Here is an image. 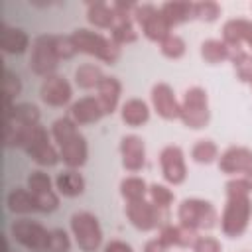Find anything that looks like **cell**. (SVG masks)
Returning a JSON list of instances; mask_svg holds the SVG:
<instances>
[{"label":"cell","instance_id":"cell-25","mask_svg":"<svg viewBox=\"0 0 252 252\" xmlns=\"http://www.w3.org/2000/svg\"><path fill=\"white\" fill-rule=\"evenodd\" d=\"M8 209L12 213H20V215L37 211L33 195L30 193V189H14V191H10L8 193Z\"/></svg>","mask_w":252,"mask_h":252},{"label":"cell","instance_id":"cell-35","mask_svg":"<svg viewBox=\"0 0 252 252\" xmlns=\"http://www.w3.org/2000/svg\"><path fill=\"white\" fill-rule=\"evenodd\" d=\"M148 191H150V199H152V203H154L158 209L167 211L169 205L173 203V193H171L165 185H158V183H154V185H150Z\"/></svg>","mask_w":252,"mask_h":252},{"label":"cell","instance_id":"cell-21","mask_svg":"<svg viewBox=\"0 0 252 252\" xmlns=\"http://www.w3.org/2000/svg\"><path fill=\"white\" fill-rule=\"evenodd\" d=\"M87 20L96 26V28H112L116 22V14L112 10V6L104 4V2H91L87 6Z\"/></svg>","mask_w":252,"mask_h":252},{"label":"cell","instance_id":"cell-30","mask_svg":"<svg viewBox=\"0 0 252 252\" xmlns=\"http://www.w3.org/2000/svg\"><path fill=\"white\" fill-rule=\"evenodd\" d=\"M146 191H148L146 189V181L140 179V177H126L120 183V193L126 199V203L128 201H140V199H144Z\"/></svg>","mask_w":252,"mask_h":252},{"label":"cell","instance_id":"cell-3","mask_svg":"<svg viewBox=\"0 0 252 252\" xmlns=\"http://www.w3.org/2000/svg\"><path fill=\"white\" fill-rule=\"evenodd\" d=\"M179 118L185 126L189 128H205L209 122V102H207V93L201 87H191L181 102V112Z\"/></svg>","mask_w":252,"mask_h":252},{"label":"cell","instance_id":"cell-40","mask_svg":"<svg viewBox=\"0 0 252 252\" xmlns=\"http://www.w3.org/2000/svg\"><path fill=\"white\" fill-rule=\"evenodd\" d=\"M71 240L63 228H53L49 232V252H69Z\"/></svg>","mask_w":252,"mask_h":252},{"label":"cell","instance_id":"cell-50","mask_svg":"<svg viewBox=\"0 0 252 252\" xmlns=\"http://www.w3.org/2000/svg\"><path fill=\"white\" fill-rule=\"evenodd\" d=\"M242 181L246 183V187H248V191H252V169H248L244 175H242Z\"/></svg>","mask_w":252,"mask_h":252},{"label":"cell","instance_id":"cell-26","mask_svg":"<svg viewBox=\"0 0 252 252\" xmlns=\"http://www.w3.org/2000/svg\"><path fill=\"white\" fill-rule=\"evenodd\" d=\"M228 55H230L228 45H226L222 39H207V41H203V45H201V57H203L207 63H211V65L228 59Z\"/></svg>","mask_w":252,"mask_h":252},{"label":"cell","instance_id":"cell-43","mask_svg":"<svg viewBox=\"0 0 252 252\" xmlns=\"http://www.w3.org/2000/svg\"><path fill=\"white\" fill-rule=\"evenodd\" d=\"M193 252H222L220 242L213 236H199L193 244Z\"/></svg>","mask_w":252,"mask_h":252},{"label":"cell","instance_id":"cell-29","mask_svg":"<svg viewBox=\"0 0 252 252\" xmlns=\"http://www.w3.org/2000/svg\"><path fill=\"white\" fill-rule=\"evenodd\" d=\"M28 156H30L33 161H37L39 165H55V163L61 159L59 152H57L49 142H43V144L35 146L33 150L28 152Z\"/></svg>","mask_w":252,"mask_h":252},{"label":"cell","instance_id":"cell-33","mask_svg":"<svg viewBox=\"0 0 252 252\" xmlns=\"http://www.w3.org/2000/svg\"><path fill=\"white\" fill-rule=\"evenodd\" d=\"M24 132H26L24 124H20L12 118H4V142H6V146H22Z\"/></svg>","mask_w":252,"mask_h":252},{"label":"cell","instance_id":"cell-23","mask_svg":"<svg viewBox=\"0 0 252 252\" xmlns=\"http://www.w3.org/2000/svg\"><path fill=\"white\" fill-rule=\"evenodd\" d=\"M102 79H104V75H102L100 67L94 63H83L75 71V83L81 89H96Z\"/></svg>","mask_w":252,"mask_h":252},{"label":"cell","instance_id":"cell-28","mask_svg":"<svg viewBox=\"0 0 252 252\" xmlns=\"http://www.w3.org/2000/svg\"><path fill=\"white\" fill-rule=\"evenodd\" d=\"M228 59L234 63V71L240 81H252V55L244 49H228Z\"/></svg>","mask_w":252,"mask_h":252},{"label":"cell","instance_id":"cell-1","mask_svg":"<svg viewBox=\"0 0 252 252\" xmlns=\"http://www.w3.org/2000/svg\"><path fill=\"white\" fill-rule=\"evenodd\" d=\"M71 39H73L77 51L94 55L96 59H100L104 63H116L120 57V45L114 43L112 39L96 33V32L81 28V30H75L71 33Z\"/></svg>","mask_w":252,"mask_h":252},{"label":"cell","instance_id":"cell-16","mask_svg":"<svg viewBox=\"0 0 252 252\" xmlns=\"http://www.w3.org/2000/svg\"><path fill=\"white\" fill-rule=\"evenodd\" d=\"M120 98V83L114 77H104L96 87V100L104 114H112L118 106Z\"/></svg>","mask_w":252,"mask_h":252},{"label":"cell","instance_id":"cell-7","mask_svg":"<svg viewBox=\"0 0 252 252\" xmlns=\"http://www.w3.org/2000/svg\"><path fill=\"white\" fill-rule=\"evenodd\" d=\"M59 65V57L55 53L53 45V35H37L32 45V55H30V69L35 75L41 77H51Z\"/></svg>","mask_w":252,"mask_h":252},{"label":"cell","instance_id":"cell-8","mask_svg":"<svg viewBox=\"0 0 252 252\" xmlns=\"http://www.w3.org/2000/svg\"><path fill=\"white\" fill-rule=\"evenodd\" d=\"M126 215L130 222L140 230H154L161 228L163 220H167V211L158 209L152 201L140 199V201H128L126 203Z\"/></svg>","mask_w":252,"mask_h":252},{"label":"cell","instance_id":"cell-11","mask_svg":"<svg viewBox=\"0 0 252 252\" xmlns=\"http://www.w3.org/2000/svg\"><path fill=\"white\" fill-rule=\"evenodd\" d=\"M152 104L156 108V112L165 118V120H173V118H179V112H181V104L177 102L173 91L169 85L165 83H158L154 89H152Z\"/></svg>","mask_w":252,"mask_h":252},{"label":"cell","instance_id":"cell-5","mask_svg":"<svg viewBox=\"0 0 252 252\" xmlns=\"http://www.w3.org/2000/svg\"><path fill=\"white\" fill-rule=\"evenodd\" d=\"M71 230L73 236L83 252H94L98 250L102 242V230L94 215L91 213H75L71 217Z\"/></svg>","mask_w":252,"mask_h":252},{"label":"cell","instance_id":"cell-14","mask_svg":"<svg viewBox=\"0 0 252 252\" xmlns=\"http://www.w3.org/2000/svg\"><path fill=\"white\" fill-rule=\"evenodd\" d=\"M87 154H89L87 142H85V138H83L79 132H77L75 136H71L69 140H65V142L59 146V156H61L63 163L69 165L71 169L81 167V165L87 161Z\"/></svg>","mask_w":252,"mask_h":252},{"label":"cell","instance_id":"cell-6","mask_svg":"<svg viewBox=\"0 0 252 252\" xmlns=\"http://www.w3.org/2000/svg\"><path fill=\"white\" fill-rule=\"evenodd\" d=\"M12 236L22 246H26L32 252H49V232L39 222H33L30 219H20L12 224Z\"/></svg>","mask_w":252,"mask_h":252},{"label":"cell","instance_id":"cell-4","mask_svg":"<svg viewBox=\"0 0 252 252\" xmlns=\"http://www.w3.org/2000/svg\"><path fill=\"white\" fill-rule=\"evenodd\" d=\"M179 224L199 228H213L217 224V211L209 201L203 199H185L177 211Z\"/></svg>","mask_w":252,"mask_h":252},{"label":"cell","instance_id":"cell-42","mask_svg":"<svg viewBox=\"0 0 252 252\" xmlns=\"http://www.w3.org/2000/svg\"><path fill=\"white\" fill-rule=\"evenodd\" d=\"M197 238H199V234H197L195 228L185 226V224H177V246H181V248H189L191 246L193 248Z\"/></svg>","mask_w":252,"mask_h":252},{"label":"cell","instance_id":"cell-31","mask_svg":"<svg viewBox=\"0 0 252 252\" xmlns=\"http://www.w3.org/2000/svg\"><path fill=\"white\" fill-rule=\"evenodd\" d=\"M217 156H219V148L213 140H199L191 150V158L197 163H211L215 161Z\"/></svg>","mask_w":252,"mask_h":252},{"label":"cell","instance_id":"cell-15","mask_svg":"<svg viewBox=\"0 0 252 252\" xmlns=\"http://www.w3.org/2000/svg\"><path fill=\"white\" fill-rule=\"evenodd\" d=\"M104 116L96 96H83L71 106V120L75 124H93Z\"/></svg>","mask_w":252,"mask_h":252},{"label":"cell","instance_id":"cell-19","mask_svg":"<svg viewBox=\"0 0 252 252\" xmlns=\"http://www.w3.org/2000/svg\"><path fill=\"white\" fill-rule=\"evenodd\" d=\"M4 118H12L24 126H33L39 122V110L35 104L22 102V104H4Z\"/></svg>","mask_w":252,"mask_h":252},{"label":"cell","instance_id":"cell-44","mask_svg":"<svg viewBox=\"0 0 252 252\" xmlns=\"http://www.w3.org/2000/svg\"><path fill=\"white\" fill-rule=\"evenodd\" d=\"M159 12V8H156L154 4H136V10H134V20L140 24V26H144L152 16H156Z\"/></svg>","mask_w":252,"mask_h":252},{"label":"cell","instance_id":"cell-18","mask_svg":"<svg viewBox=\"0 0 252 252\" xmlns=\"http://www.w3.org/2000/svg\"><path fill=\"white\" fill-rule=\"evenodd\" d=\"M28 43H30V37L24 30L0 24V45L6 53H24Z\"/></svg>","mask_w":252,"mask_h":252},{"label":"cell","instance_id":"cell-32","mask_svg":"<svg viewBox=\"0 0 252 252\" xmlns=\"http://www.w3.org/2000/svg\"><path fill=\"white\" fill-rule=\"evenodd\" d=\"M79 130H77V124L71 120V118H57L55 122H53V126H51V134H53V138H55V142L61 146L65 140H69L71 136H75Z\"/></svg>","mask_w":252,"mask_h":252},{"label":"cell","instance_id":"cell-37","mask_svg":"<svg viewBox=\"0 0 252 252\" xmlns=\"http://www.w3.org/2000/svg\"><path fill=\"white\" fill-rule=\"evenodd\" d=\"M28 189L30 193H45V191H53L51 189V179L45 171H32L28 177Z\"/></svg>","mask_w":252,"mask_h":252},{"label":"cell","instance_id":"cell-20","mask_svg":"<svg viewBox=\"0 0 252 252\" xmlns=\"http://www.w3.org/2000/svg\"><path fill=\"white\" fill-rule=\"evenodd\" d=\"M55 185L59 189L61 195L65 197H77L85 191V179L81 173H77L75 169H67V171H61L57 177H55Z\"/></svg>","mask_w":252,"mask_h":252},{"label":"cell","instance_id":"cell-39","mask_svg":"<svg viewBox=\"0 0 252 252\" xmlns=\"http://www.w3.org/2000/svg\"><path fill=\"white\" fill-rule=\"evenodd\" d=\"M35 201V209L41 213H51L59 207V197L55 191H45V193H32Z\"/></svg>","mask_w":252,"mask_h":252},{"label":"cell","instance_id":"cell-48","mask_svg":"<svg viewBox=\"0 0 252 252\" xmlns=\"http://www.w3.org/2000/svg\"><path fill=\"white\" fill-rule=\"evenodd\" d=\"M104 252H132V246L126 242H120V240H112L104 246Z\"/></svg>","mask_w":252,"mask_h":252},{"label":"cell","instance_id":"cell-47","mask_svg":"<svg viewBox=\"0 0 252 252\" xmlns=\"http://www.w3.org/2000/svg\"><path fill=\"white\" fill-rule=\"evenodd\" d=\"M236 20H238V30H240L242 43H248L252 47V22L242 20V18H236Z\"/></svg>","mask_w":252,"mask_h":252},{"label":"cell","instance_id":"cell-46","mask_svg":"<svg viewBox=\"0 0 252 252\" xmlns=\"http://www.w3.org/2000/svg\"><path fill=\"white\" fill-rule=\"evenodd\" d=\"M248 187L246 183L242 181V177H236V179H230L226 183V195L228 197H234V195H248Z\"/></svg>","mask_w":252,"mask_h":252},{"label":"cell","instance_id":"cell-38","mask_svg":"<svg viewBox=\"0 0 252 252\" xmlns=\"http://www.w3.org/2000/svg\"><path fill=\"white\" fill-rule=\"evenodd\" d=\"M20 91H22L20 77L6 69L4 71V104H12V98L18 96Z\"/></svg>","mask_w":252,"mask_h":252},{"label":"cell","instance_id":"cell-2","mask_svg":"<svg viewBox=\"0 0 252 252\" xmlns=\"http://www.w3.org/2000/svg\"><path fill=\"white\" fill-rule=\"evenodd\" d=\"M252 215V203L248 195H234L228 197L222 217H220V228L226 236L238 238L248 228V220Z\"/></svg>","mask_w":252,"mask_h":252},{"label":"cell","instance_id":"cell-24","mask_svg":"<svg viewBox=\"0 0 252 252\" xmlns=\"http://www.w3.org/2000/svg\"><path fill=\"white\" fill-rule=\"evenodd\" d=\"M142 32L148 39L152 41H163L169 33H171V26L167 24V20L161 16V12H158L156 16H152L144 26H142Z\"/></svg>","mask_w":252,"mask_h":252},{"label":"cell","instance_id":"cell-10","mask_svg":"<svg viewBox=\"0 0 252 252\" xmlns=\"http://www.w3.org/2000/svg\"><path fill=\"white\" fill-rule=\"evenodd\" d=\"M39 94L43 98V102L51 104V106H65L71 100V85L67 83V79L59 77V75H51L45 77V81L41 83Z\"/></svg>","mask_w":252,"mask_h":252},{"label":"cell","instance_id":"cell-13","mask_svg":"<svg viewBox=\"0 0 252 252\" xmlns=\"http://www.w3.org/2000/svg\"><path fill=\"white\" fill-rule=\"evenodd\" d=\"M120 154H122V163L128 171H138L142 169L146 161V148L140 136H124L120 142Z\"/></svg>","mask_w":252,"mask_h":252},{"label":"cell","instance_id":"cell-17","mask_svg":"<svg viewBox=\"0 0 252 252\" xmlns=\"http://www.w3.org/2000/svg\"><path fill=\"white\" fill-rule=\"evenodd\" d=\"M159 12L167 20V24L173 28V26H179V24L195 18V4L185 2V0H169V2L161 4Z\"/></svg>","mask_w":252,"mask_h":252},{"label":"cell","instance_id":"cell-49","mask_svg":"<svg viewBox=\"0 0 252 252\" xmlns=\"http://www.w3.org/2000/svg\"><path fill=\"white\" fill-rule=\"evenodd\" d=\"M144 252H165V246H163V242L159 238H154V240L146 242Z\"/></svg>","mask_w":252,"mask_h":252},{"label":"cell","instance_id":"cell-27","mask_svg":"<svg viewBox=\"0 0 252 252\" xmlns=\"http://www.w3.org/2000/svg\"><path fill=\"white\" fill-rule=\"evenodd\" d=\"M110 39H112L114 43H118V45H122V43H132V41L138 39V33H136V30H134V26H132L130 20L116 18L114 26L110 28Z\"/></svg>","mask_w":252,"mask_h":252},{"label":"cell","instance_id":"cell-36","mask_svg":"<svg viewBox=\"0 0 252 252\" xmlns=\"http://www.w3.org/2000/svg\"><path fill=\"white\" fill-rule=\"evenodd\" d=\"M220 16V6L213 0L205 2H195V18L205 20V22H215Z\"/></svg>","mask_w":252,"mask_h":252},{"label":"cell","instance_id":"cell-34","mask_svg":"<svg viewBox=\"0 0 252 252\" xmlns=\"http://www.w3.org/2000/svg\"><path fill=\"white\" fill-rule=\"evenodd\" d=\"M159 49H161V53H163L165 57H169V59H179V57L185 53V41H183L179 35L169 33V35L159 43Z\"/></svg>","mask_w":252,"mask_h":252},{"label":"cell","instance_id":"cell-22","mask_svg":"<svg viewBox=\"0 0 252 252\" xmlns=\"http://www.w3.org/2000/svg\"><path fill=\"white\" fill-rule=\"evenodd\" d=\"M148 118H150V110L144 100L130 98L122 104V120L128 126H142L148 122Z\"/></svg>","mask_w":252,"mask_h":252},{"label":"cell","instance_id":"cell-45","mask_svg":"<svg viewBox=\"0 0 252 252\" xmlns=\"http://www.w3.org/2000/svg\"><path fill=\"white\" fill-rule=\"evenodd\" d=\"M158 238L163 242L165 248L177 246V226H173V224H163V226L159 228V236H158Z\"/></svg>","mask_w":252,"mask_h":252},{"label":"cell","instance_id":"cell-12","mask_svg":"<svg viewBox=\"0 0 252 252\" xmlns=\"http://www.w3.org/2000/svg\"><path fill=\"white\" fill-rule=\"evenodd\" d=\"M219 167L224 173H246L248 169H252V150L242 148V146L228 148L220 156Z\"/></svg>","mask_w":252,"mask_h":252},{"label":"cell","instance_id":"cell-41","mask_svg":"<svg viewBox=\"0 0 252 252\" xmlns=\"http://www.w3.org/2000/svg\"><path fill=\"white\" fill-rule=\"evenodd\" d=\"M53 45H55V53L59 59H71L77 53V47L71 35H53Z\"/></svg>","mask_w":252,"mask_h":252},{"label":"cell","instance_id":"cell-9","mask_svg":"<svg viewBox=\"0 0 252 252\" xmlns=\"http://www.w3.org/2000/svg\"><path fill=\"white\" fill-rule=\"evenodd\" d=\"M159 165L165 181H169L171 185H179L185 181L187 167H185L183 152L179 146H165L159 154Z\"/></svg>","mask_w":252,"mask_h":252}]
</instances>
